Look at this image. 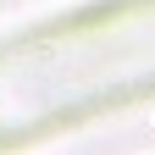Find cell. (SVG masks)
<instances>
[{"label":"cell","mask_w":155,"mask_h":155,"mask_svg":"<svg viewBox=\"0 0 155 155\" xmlns=\"http://www.w3.org/2000/svg\"><path fill=\"white\" fill-rule=\"evenodd\" d=\"M155 89V0H127L105 17L22 39L0 55V116L39 127L45 116H78L105 100Z\"/></svg>","instance_id":"obj_1"}]
</instances>
